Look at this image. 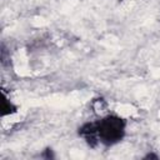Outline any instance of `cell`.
Segmentation results:
<instances>
[{"label": "cell", "instance_id": "1", "mask_svg": "<svg viewBox=\"0 0 160 160\" xmlns=\"http://www.w3.org/2000/svg\"><path fill=\"white\" fill-rule=\"evenodd\" d=\"M96 124V135L99 144L112 145L118 142L125 131V124L120 118L106 115L101 120L95 121Z\"/></svg>", "mask_w": 160, "mask_h": 160}, {"label": "cell", "instance_id": "2", "mask_svg": "<svg viewBox=\"0 0 160 160\" xmlns=\"http://www.w3.org/2000/svg\"><path fill=\"white\" fill-rule=\"evenodd\" d=\"M91 108H92V111L98 115V116H100V119L101 118H104V116H106V115H109V111H108V102L104 100V99H96L95 101H92V104H91Z\"/></svg>", "mask_w": 160, "mask_h": 160}]
</instances>
